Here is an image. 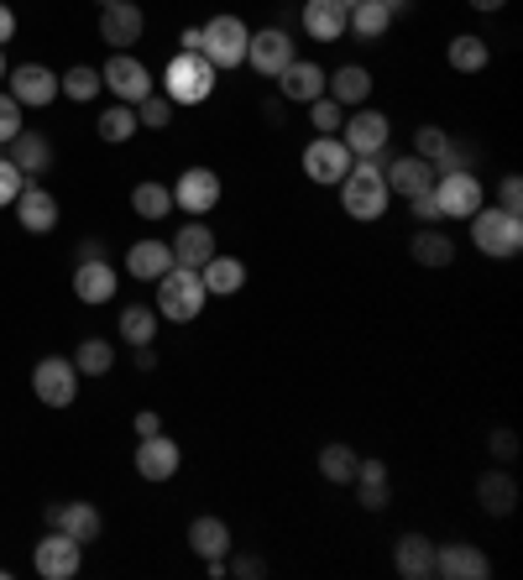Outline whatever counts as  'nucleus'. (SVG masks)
Segmentation results:
<instances>
[{"label": "nucleus", "instance_id": "7c9ffc66", "mask_svg": "<svg viewBox=\"0 0 523 580\" xmlns=\"http://www.w3.org/2000/svg\"><path fill=\"white\" fill-rule=\"evenodd\" d=\"M477 502H482L492 518H508V513H513V502H519V486H513L508 471H487V476L477 481Z\"/></svg>", "mask_w": 523, "mask_h": 580}, {"label": "nucleus", "instance_id": "9d476101", "mask_svg": "<svg viewBox=\"0 0 523 580\" xmlns=\"http://www.w3.org/2000/svg\"><path fill=\"white\" fill-rule=\"evenodd\" d=\"M79 549H84V544H74L68 534H63V528H53V534L38 544L32 565H38L42 580H74V576H79V565H84Z\"/></svg>", "mask_w": 523, "mask_h": 580}, {"label": "nucleus", "instance_id": "4468645a", "mask_svg": "<svg viewBox=\"0 0 523 580\" xmlns=\"http://www.w3.org/2000/svg\"><path fill=\"white\" fill-rule=\"evenodd\" d=\"M393 137V126H387L383 110H356V116L341 126V141L351 147V158H377Z\"/></svg>", "mask_w": 523, "mask_h": 580}, {"label": "nucleus", "instance_id": "c9c22d12", "mask_svg": "<svg viewBox=\"0 0 523 580\" xmlns=\"http://www.w3.org/2000/svg\"><path fill=\"white\" fill-rule=\"evenodd\" d=\"M414 152H419L435 173H450V137H445L440 126H419V137H414Z\"/></svg>", "mask_w": 523, "mask_h": 580}, {"label": "nucleus", "instance_id": "6e6552de", "mask_svg": "<svg viewBox=\"0 0 523 580\" xmlns=\"http://www.w3.org/2000/svg\"><path fill=\"white\" fill-rule=\"evenodd\" d=\"M351 147H345L341 137H314L309 147H303V173H309V183H341L345 173H351Z\"/></svg>", "mask_w": 523, "mask_h": 580}, {"label": "nucleus", "instance_id": "6ab92c4d", "mask_svg": "<svg viewBox=\"0 0 523 580\" xmlns=\"http://www.w3.org/2000/svg\"><path fill=\"white\" fill-rule=\"evenodd\" d=\"M17 221H21V230H32V236H47V230L58 225V200H53L47 189H38V183H21Z\"/></svg>", "mask_w": 523, "mask_h": 580}, {"label": "nucleus", "instance_id": "aec40b11", "mask_svg": "<svg viewBox=\"0 0 523 580\" xmlns=\"http://www.w3.org/2000/svg\"><path fill=\"white\" fill-rule=\"evenodd\" d=\"M393 570H398L403 580H429L435 576V544L424 539V534H403V539L393 544Z\"/></svg>", "mask_w": 523, "mask_h": 580}, {"label": "nucleus", "instance_id": "423d86ee", "mask_svg": "<svg viewBox=\"0 0 523 580\" xmlns=\"http://www.w3.org/2000/svg\"><path fill=\"white\" fill-rule=\"evenodd\" d=\"M435 200H440L445 221H471V215L487 204V194H482V183H477V173L450 168V173H440V179H435Z\"/></svg>", "mask_w": 523, "mask_h": 580}, {"label": "nucleus", "instance_id": "4d7b16f0", "mask_svg": "<svg viewBox=\"0 0 523 580\" xmlns=\"http://www.w3.org/2000/svg\"><path fill=\"white\" fill-rule=\"evenodd\" d=\"M377 6H383L387 17H403V11H408V6H414V0H377Z\"/></svg>", "mask_w": 523, "mask_h": 580}, {"label": "nucleus", "instance_id": "49530a36", "mask_svg": "<svg viewBox=\"0 0 523 580\" xmlns=\"http://www.w3.org/2000/svg\"><path fill=\"white\" fill-rule=\"evenodd\" d=\"M498 210H508V215H519V210H523V183H519V173H508V179H503V189H498Z\"/></svg>", "mask_w": 523, "mask_h": 580}, {"label": "nucleus", "instance_id": "6e6d98bb", "mask_svg": "<svg viewBox=\"0 0 523 580\" xmlns=\"http://www.w3.org/2000/svg\"><path fill=\"white\" fill-rule=\"evenodd\" d=\"M137 372H158V351L152 345H137Z\"/></svg>", "mask_w": 523, "mask_h": 580}, {"label": "nucleus", "instance_id": "c756f323", "mask_svg": "<svg viewBox=\"0 0 523 580\" xmlns=\"http://www.w3.org/2000/svg\"><path fill=\"white\" fill-rule=\"evenodd\" d=\"M189 544L200 560H225L231 555V528L221 518H194L189 523Z\"/></svg>", "mask_w": 523, "mask_h": 580}, {"label": "nucleus", "instance_id": "f8f14e48", "mask_svg": "<svg viewBox=\"0 0 523 580\" xmlns=\"http://www.w3.org/2000/svg\"><path fill=\"white\" fill-rule=\"evenodd\" d=\"M100 79H105V89H110L121 105H141L147 95H152V74H147L137 58H126V53H116V58L105 63Z\"/></svg>", "mask_w": 523, "mask_h": 580}, {"label": "nucleus", "instance_id": "f704fd0d", "mask_svg": "<svg viewBox=\"0 0 523 580\" xmlns=\"http://www.w3.org/2000/svg\"><path fill=\"white\" fill-rule=\"evenodd\" d=\"M131 210H137L141 221H162V215H173V189H162V183H137V189H131Z\"/></svg>", "mask_w": 523, "mask_h": 580}, {"label": "nucleus", "instance_id": "ddd939ff", "mask_svg": "<svg viewBox=\"0 0 523 580\" xmlns=\"http://www.w3.org/2000/svg\"><path fill=\"white\" fill-rule=\"evenodd\" d=\"M246 63L257 68L262 79H278L282 68L293 63V42H288V32H282V26L252 32V42H246Z\"/></svg>", "mask_w": 523, "mask_h": 580}, {"label": "nucleus", "instance_id": "09e8293b", "mask_svg": "<svg viewBox=\"0 0 523 580\" xmlns=\"http://www.w3.org/2000/svg\"><path fill=\"white\" fill-rule=\"evenodd\" d=\"M362 507L366 513H383L387 507V481H362Z\"/></svg>", "mask_w": 523, "mask_h": 580}, {"label": "nucleus", "instance_id": "c85d7f7f", "mask_svg": "<svg viewBox=\"0 0 523 580\" xmlns=\"http://www.w3.org/2000/svg\"><path fill=\"white\" fill-rule=\"evenodd\" d=\"M74 293H79L84 303H110L116 299V267H105L100 257L79 261V272H74Z\"/></svg>", "mask_w": 523, "mask_h": 580}, {"label": "nucleus", "instance_id": "58836bf2", "mask_svg": "<svg viewBox=\"0 0 523 580\" xmlns=\"http://www.w3.org/2000/svg\"><path fill=\"white\" fill-rule=\"evenodd\" d=\"M74 366H79V377H105L116 366V351H110V341H84L74 351Z\"/></svg>", "mask_w": 523, "mask_h": 580}, {"label": "nucleus", "instance_id": "052dcab7", "mask_svg": "<svg viewBox=\"0 0 523 580\" xmlns=\"http://www.w3.org/2000/svg\"><path fill=\"white\" fill-rule=\"evenodd\" d=\"M100 6H116V0H100Z\"/></svg>", "mask_w": 523, "mask_h": 580}, {"label": "nucleus", "instance_id": "473e14b6", "mask_svg": "<svg viewBox=\"0 0 523 580\" xmlns=\"http://www.w3.org/2000/svg\"><path fill=\"white\" fill-rule=\"evenodd\" d=\"M387 26H393V17H387L377 0H356L351 6V17H345V32H356L362 42H372V37H383Z\"/></svg>", "mask_w": 523, "mask_h": 580}, {"label": "nucleus", "instance_id": "603ef678", "mask_svg": "<svg viewBox=\"0 0 523 580\" xmlns=\"http://www.w3.org/2000/svg\"><path fill=\"white\" fill-rule=\"evenodd\" d=\"M492 455H503V461H513V455H519V440H513V434H508V429H498V434H492Z\"/></svg>", "mask_w": 523, "mask_h": 580}, {"label": "nucleus", "instance_id": "a19ab883", "mask_svg": "<svg viewBox=\"0 0 523 580\" xmlns=\"http://www.w3.org/2000/svg\"><path fill=\"white\" fill-rule=\"evenodd\" d=\"M320 476L324 481H351L356 476V450H351V444H324L320 450Z\"/></svg>", "mask_w": 523, "mask_h": 580}, {"label": "nucleus", "instance_id": "f257e3e1", "mask_svg": "<svg viewBox=\"0 0 523 580\" xmlns=\"http://www.w3.org/2000/svg\"><path fill=\"white\" fill-rule=\"evenodd\" d=\"M387 183H383V168L377 158H356L351 162V173L341 179V210L351 221H383L387 215Z\"/></svg>", "mask_w": 523, "mask_h": 580}, {"label": "nucleus", "instance_id": "1a4fd4ad", "mask_svg": "<svg viewBox=\"0 0 523 580\" xmlns=\"http://www.w3.org/2000/svg\"><path fill=\"white\" fill-rule=\"evenodd\" d=\"M215 204H221V173H215V168H189V173L173 183V210H189L194 221H204Z\"/></svg>", "mask_w": 523, "mask_h": 580}, {"label": "nucleus", "instance_id": "8fccbe9b", "mask_svg": "<svg viewBox=\"0 0 523 580\" xmlns=\"http://www.w3.org/2000/svg\"><path fill=\"white\" fill-rule=\"evenodd\" d=\"M351 481H387V465L377 461V455H366V461L356 455V476H351Z\"/></svg>", "mask_w": 523, "mask_h": 580}, {"label": "nucleus", "instance_id": "4be33fe9", "mask_svg": "<svg viewBox=\"0 0 523 580\" xmlns=\"http://www.w3.org/2000/svg\"><path fill=\"white\" fill-rule=\"evenodd\" d=\"M210 257H215V230L204 221H189L179 236H173V267H194V272H200Z\"/></svg>", "mask_w": 523, "mask_h": 580}, {"label": "nucleus", "instance_id": "680f3d73", "mask_svg": "<svg viewBox=\"0 0 523 580\" xmlns=\"http://www.w3.org/2000/svg\"><path fill=\"white\" fill-rule=\"evenodd\" d=\"M345 6H356V0H345Z\"/></svg>", "mask_w": 523, "mask_h": 580}, {"label": "nucleus", "instance_id": "ea45409f", "mask_svg": "<svg viewBox=\"0 0 523 580\" xmlns=\"http://www.w3.org/2000/svg\"><path fill=\"white\" fill-rule=\"evenodd\" d=\"M487 42L482 37H456L450 42V68H461V74H482L487 68Z\"/></svg>", "mask_w": 523, "mask_h": 580}, {"label": "nucleus", "instance_id": "864d4df0", "mask_svg": "<svg viewBox=\"0 0 523 580\" xmlns=\"http://www.w3.org/2000/svg\"><path fill=\"white\" fill-rule=\"evenodd\" d=\"M11 32H17V11H11V6L0 0V47L11 42Z\"/></svg>", "mask_w": 523, "mask_h": 580}, {"label": "nucleus", "instance_id": "13d9d810", "mask_svg": "<svg viewBox=\"0 0 523 580\" xmlns=\"http://www.w3.org/2000/svg\"><path fill=\"white\" fill-rule=\"evenodd\" d=\"M508 0H471V11H503Z\"/></svg>", "mask_w": 523, "mask_h": 580}, {"label": "nucleus", "instance_id": "5fc2aeb1", "mask_svg": "<svg viewBox=\"0 0 523 580\" xmlns=\"http://www.w3.org/2000/svg\"><path fill=\"white\" fill-rule=\"evenodd\" d=\"M137 434H141V440H147V434H162V419L152 413V408H147V413H137Z\"/></svg>", "mask_w": 523, "mask_h": 580}, {"label": "nucleus", "instance_id": "20e7f679", "mask_svg": "<svg viewBox=\"0 0 523 580\" xmlns=\"http://www.w3.org/2000/svg\"><path fill=\"white\" fill-rule=\"evenodd\" d=\"M246 42H252V26H246L242 17H210L200 26V53L215 63V68H242Z\"/></svg>", "mask_w": 523, "mask_h": 580}, {"label": "nucleus", "instance_id": "3c124183", "mask_svg": "<svg viewBox=\"0 0 523 580\" xmlns=\"http://www.w3.org/2000/svg\"><path fill=\"white\" fill-rule=\"evenodd\" d=\"M262 570H267V565H262L257 555H236V560L225 565V576H262Z\"/></svg>", "mask_w": 523, "mask_h": 580}, {"label": "nucleus", "instance_id": "f03ea898", "mask_svg": "<svg viewBox=\"0 0 523 580\" xmlns=\"http://www.w3.org/2000/svg\"><path fill=\"white\" fill-rule=\"evenodd\" d=\"M204 282L194 267H168L158 278V314L162 320H173V324H189V320H200V309H204Z\"/></svg>", "mask_w": 523, "mask_h": 580}, {"label": "nucleus", "instance_id": "79ce46f5", "mask_svg": "<svg viewBox=\"0 0 523 580\" xmlns=\"http://www.w3.org/2000/svg\"><path fill=\"white\" fill-rule=\"evenodd\" d=\"M341 110L345 105H335L330 95H320V100H309V126H314L320 137H341V126H345Z\"/></svg>", "mask_w": 523, "mask_h": 580}, {"label": "nucleus", "instance_id": "bb28decb", "mask_svg": "<svg viewBox=\"0 0 523 580\" xmlns=\"http://www.w3.org/2000/svg\"><path fill=\"white\" fill-rule=\"evenodd\" d=\"M168 267H173V246H162V240H137V246L126 251V272L141 282H158Z\"/></svg>", "mask_w": 523, "mask_h": 580}, {"label": "nucleus", "instance_id": "39448f33", "mask_svg": "<svg viewBox=\"0 0 523 580\" xmlns=\"http://www.w3.org/2000/svg\"><path fill=\"white\" fill-rule=\"evenodd\" d=\"M168 100L173 105H200L215 95V63L204 58V53H179V58L168 63Z\"/></svg>", "mask_w": 523, "mask_h": 580}, {"label": "nucleus", "instance_id": "bf43d9fd", "mask_svg": "<svg viewBox=\"0 0 523 580\" xmlns=\"http://www.w3.org/2000/svg\"><path fill=\"white\" fill-rule=\"evenodd\" d=\"M6 74H11V68H6V58H0V84H6Z\"/></svg>", "mask_w": 523, "mask_h": 580}, {"label": "nucleus", "instance_id": "4c0bfd02", "mask_svg": "<svg viewBox=\"0 0 523 580\" xmlns=\"http://www.w3.org/2000/svg\"><path fill=\"white\" fill-rule=\"evenodd\" d=\"M105 89V79H100V68H89V63H79V68H68L58 79V95H68V100H95Z\"/></svg>", "mask_w": 523, "mask_h": 580}, {"label": "nucleus", "instance_id": "b1692460", "mask_svg": "<svg viewBox=\"0 0 523 580\" xmlns=\"http://www.w3.org/2000/svg\"><path fill=\"white\" fill-rule=\"evenodd\" d=\"M278 89H282V100H299V105L320 100V95H324V68H320V63L293 58V63H288V68L278 74Z\"/></svg>", "mask_w": 523, "mask_h": 580}, {"label": "nucleus", "instance_id": "cd10ccee", "mask_svg": "<svg viewBox=\"0 0 523 580\" xmlns=\"http://www.w3.org/2000/svg\"><path fill=\"white\" fill-rule=\"evenodd\" d=\"M324 95L335 105H366V95H372V74H366L362 63H345V68H335L330 79H324Z\"/></svg>", "mask_w": 523, "mask_h": 580}, {"label": "nucleus", "instance_id": "a18cd8bd", "mask_svg": "<svg viewBox=\"0 0 523 580\" xmlns=\"http://www.w3.org/2000/svg\"><path fill=\"white\" fill-rule=\"evenodd\" d=\"M21 194V168L11 158H0V204H17Z\"/></svg>", "mask_w": 523, "mask_h": 580}, {"label": "nucleus", "instance_id": "2f4dec72", "mask_svg": "<svg viewBox=\"0 0 523 580\" xmlns=\"http://www.w3.org/2000/svg\"><path fill=\"white\" fill-rule=\"evenodd\" d=\"M408 251H414L419 267H450L456 261V240L445 236V230H435V225H419V236L408 240Z\"/></svg>", "mask_w": 523, "mask_h": 580}, {"label": "nucleus", "instance_id": "a878e982", "mask_svg": "<svg viewBox=\"0 0 523 580\" xmlns=\"http://www.w3.org/2000/svg\"><path fill=\"white\" fill-rule=\"evenodd\" d=\"M6 147H11V162L21 168V179H26V173L38 179V173H47V168H53V141L38 137V131H17Z\"/></svg>", "mask_w": 523, "mask_h": 580}, {"label": "nucleus", "instance_id": "de8ad7c7", "mask_svg": "<svg viewBox=\"0 0 523 580\" xmlns=\"http://www.w3.org/2000/svg\"><path fill=\"white\" fill-rule=\"evenodd\" d=\"M414 221H419V225H435V221H445V210H440V200H435V189H429V194H419V200H414Z\"/></svg>", "mask_w": 523, "mask_h": 580}, {"label": "nucleus", "instance_id": "9b49d317", "mask_svg": "<svg viewBox=\"0 0 523 580\" xmlns=\"http://www.w3.org/2000/svg\"><path fill=\"white\" fill-rule=\"evenodd\" d=\"M6 79H11V100H17L21 110H26V105L42 110V105L58 100V74H53V68H42V63H21V68H11Z\"/></svg>", "mask_w": 523, "mask_h": 580}, {"label": "nucleus", "instance_id": "0eeeda50", "mask_svg": "<svg viewBox=\"0 0 523 580\" xmlns=\"http://www.w3.org/2000/svg\"><path fill=\"white\" fill-rule=\"evenodd\" d=\"M32 393H38L47 408H68V402L79 398V366L63 356H42L32 366Z\"/></svg>", "mask_w": 523, "mask_h": 580}, {"label": "nucleus", "instance_id": "c03bdc74", "mask_svg": "<svg viewBox=\"0 0 523 580\" xmlns=\"http://www.w3.org/2000/svg\"><path fill=\"white\" fill-rule=\"evenodd\" d=\"M21 131V105L11 100V95H0V147Z\"/></svg>", "mask_w": 523, "mask_h": 580}, {"label": "nucleus", "instance_id": "e433bc0d", "mask_svg": "<svg viewBox=\"0 0 523 580\" xmlns=\"http://www.w3.org/2000/svg\"><path fill=\"white\" fill-rule=\"evenodd\" d=\"M95 131H100V141H131V137H137V110L116 100L100 120H95Z\"/></svg>", "mask_w": 523, "mask_h": 580}, {"label": "nucleus", "instance_id": "37998d69", "mask_svg": "<svg viewBox=\"0 0 523 580\" xmlns=\"http://www.w3.org/2000/svg\"><path fill=\"white\" fill-rule=\"evenodd\" d=\"M173 120V100L168 95H147V100L137 105V126H152V131H162Z\"/></svg>", "mask_w": 523, "mask_h": 580}, {"label": "nucleus", "instance_id": "5701e85b", "mask_svg": "<svg viewBox=\"0 0 523 580\" xmlns=\"http://www.w3.org/2000/svg\"><path fill=\"white\" fill-rule=\"evenodd\" d=\"M100 37L110 47H131L141 37V6L137 0H116V6H105L100 11Z\"/></svg>", "mask_w": 523, "mask_h": 580}, {"label": "nucleus", "instance_id": "f3484780", "mask_svg": "<svg viewBox=\"0 0 523 580\" xmlns=\"http://www.w3.org/2000/svg\"><path fill=\"white\" fill-rule=\"evenodd\" d=\"M47 523L63 528L74 544H95V539H100V528H105L95 502H58V507H47Z\"/></svg>", "mask_w": 523, "mask_h": 580}, {"label": "nucleus", "instance_id": "2eb2a0df", "mask_svg": "<svg viewBox=\"0 0 523 580\" xmlns=\"http://www.w3.org/2000/svg\"><path fill=\"white\" fill-rule=\"evenodd\" d=\"M435 576L445 580H487L492 560H487L477 544H435Z\"/></svg>", "mask_w": 523, "mask_h": 580}, {"label": "nucleus", "instance_id": "dca6fc26", "mask_svg": "<svg viewBox=\"0 0 523 580\" xmlns=\"http://www.w3.org/2000/svg\"><path fill=\"white\" fill-rule=\"evenodd\" d=\"M435 179H440V173H435V168H429L419 152H414V158H393L383 168L387 194H403V200H419V194H429V189H435Z\"/></svg>", "mask_w": 523, "mask_h": 580}, {"label": "nucleus", "instance_id": "412c9836", "mask_svg": "<svg viewBox=\"0 0 523 580\" xmlns=\"http://www.w3.org/2000/svg\"><path fill=\"white\" fill-rule=\"evenodd\" d=\"M345 17L351 6L345 0H303V32L314 42H335L345 32Z\"/></svg>", "mask_w": 523, "mask_h": 580}, {"label": "nucleus", "instance_id": "72a5a7b5", "mask_svg": "<svg viewBox=\"0 0 523 580\" xmlns=\"http://www.w3.org/2000/svg\"><path fill=\"white\" fill-rule=\"evenodd\" d=\"M121 341L126 345H152L158 341V314L147 303H126L121 309Z\"/></svg>", "mask_w": 523, "mask_h": 580}, {"label": "nucleus", "instance_id": "7ed1b4c3", "mask_svg": "<svg viewBox=\"0 0 523 580\" xmlns=\"http://www.w3.org/2000/svg\"><path fill=\"white\" fill-rule=\"evenodd\" d=\"M471 240H477V251H487V257H519L523 251V221L519 215H508V210H477L471 215Z\"/></svg>", "mask_w": 523, "mask_h": 580}, {"label": "nucleus", "instance_id": "a211bd4d", "mask_svg": "<svg viewBox=\"0 0 523 580\" xmlns=\"http://www.w3.org/2000/svg\"><path fill=\"white\" fill-rule=\"evenodd\" d=\"M179 444L168 440V434H147V440L137 444V476L141 481H173L179 476Z\"/></svg>", "mask_w": 523, "mask_h": 580}, {"label": "nucleus", "instance_id": "393cba45", "mask_svg": "<svg viewBox=\"0 0 523 580\" xmlns=\"http://www.w3.org/2000/svg\"><path fill=\"white\" fill-rule=\"evenodd\" d=\"M200 282H204L210 299H231V293H242L246 288V261L221 257V251H215V257L200 267Z\"/></svg>", "mask_w": 523, "mask_h": 580}]
</instances>
